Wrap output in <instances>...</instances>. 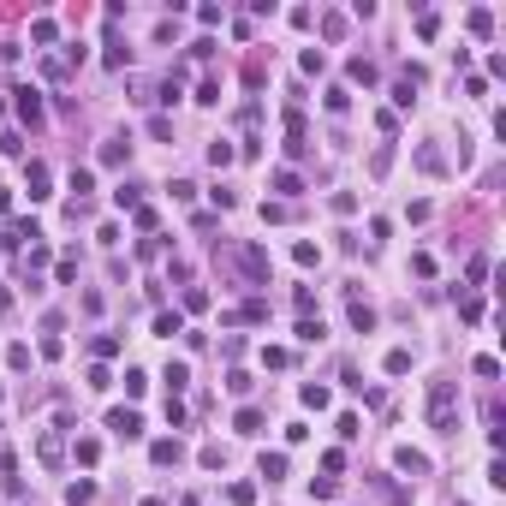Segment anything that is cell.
I'll return each mask as SVG.
<instances>
[{"label":"cell","instance_id":"16","mask_svg":"<svg viewBox=\"0 0 506 506\" xmlns=\"http://www.w3.org/2000/svg\"><path fill=\"white\" fill-rule=\"evenodd\" d=\"M411 370V352H387V375H405Z\"/></svg>","mask_w":506,"mask_h":506},{"label":"cell","instance_id":"19","mask_svg":"<svg viewBox=\"0 0 506 506\" xmlns=\"http://www.w3.org/2000/svg\"><path fill=\"white\" fill-rule=\"evenodd\" d=\"M244 268H251L256 280H262V274H268V256H262V251H244Z\"/></svg>","mask_w":506,"mask_h":506},{"label":"cell","instance_id":"4","mask_svg":"<svg viewBox=\"0 0 506 506\" xmlns=\"http://www.w3.org/2000/svg\"><path fill=\"white\" fill-rule=\"evenodd\" d=\"M238 435H262V411L244 405V411H238Z\"/></svg>","mask_w":506,"mask_h":506},{"label":"cell","instance_id":"7","mask_svg":"<svg viewBox=\"0 0 506 506\" xmlns=\"http://www.w3.org/2000/svg\"><path fill=\"white\" fill-rule=\"evenodd\" d=\"M149 459H155V464H173L179 459V441H155V446H149Z\"/></svg>","mask_w":506,"mask_h":506},{"label":"cell","instance_id":"8","mask_svg":"<svg viewBox=\"0 0 506 506\" xmlns=\"http://www.w3.org/2000/svg\"><path fill=\"white\" fill-rule=\"evenodd\" d=\"M352 327H357V334H370V327H375V310H370V304H352Z\"/></svg>","mask_w":506,"mask_h":506},{"label":"cell","instance_id":"15","mask_svg":"<svg viewBox=\"0 0 506 506\" xmlns=\"http://www.w3.org/2000/svg\"><path fill=\"white\" fill-rule=\"evenodd\" d=\"M262 363H268V370H286V363H292V352H280V345H268V352H262Z\"/></svg>","mask_w":506,"mask_h":506},{"label":"cell","instance_id":"13","mask_svg":"<svg viewBox=\"0 0 506 506\" xmlns=\"http://www.w3.org/2000/svg\"><path fill=\"white\" fill-rule=\"evenodd\" d=\"M66 500H72V506H84V500H96V482H72V489H66Z\"/></svg>","mask_w":506,"mask_h":506},{"label":"cell","instance_id":"10","mask_svg":"<svg viewBox=\"0 0 506 506\" xmlns=\"http://www.w3.org/2000/svg\"><path fill=\"white\" fill-rule=\"evenodd\" d=\"M274 191H280V197H298L304 185H298V173H286V167H280V173H274Z\"/></svg>","mask_w":506,"mask_h":506},{"label":"cell","instance_id":"3","mask_svg":"<svg viewBox=\"0 0 506 506\" xmlns=\"http://www.w3.org/2000/svg\"><path fill=\"white\" fill-rule=\"evenodd\" d=\"M18 114H24L30 125H36V119H42V102H36V89H18Z\"/></svg>","mask_w":506,"mask_h":506},{"label":"cell","instance_id":"12","mask_svg":"<svg viewBox=\"0 0 506 506\" xmlns=\"http://www.w3.org/2000/svg\"><path fill=\"white\" fill-rule=\"evenodd\" d=\"M464 24H471V30H476V36H489V30H494V12H482V6H476V12H471V18H464Z\"/></svg>","mask_w":506,"mask_h":506},{"label":"cell","instance_id":"18","mask_svg":"<svg viewBox=\"0 0 506 506\" xmlns=\"http://www.w3.org/2000/svg\"><path fill=\"white\" fill-rule=\"evenodd\" d=\"M304 405H310V411H322V405H327V387L310 381V387H304Z\"/></svg>","mask_w":506,"mask_h":506},{"label":"cell","instance_id":"14","mask_svg":"<svg viewBox=\"0 0 506 506\" xmlns=\"http://www.w3.org/2000/svg\"><path fill=\"white\" fill-rule=\"evenodd\" d=\"M262 476H286V453H262Z\"/></svg>","mask_w":506,"mask_h":506},{"label":"cell","instance_id":"17","mask_svg":"<svg viewBox=\"0 0 506 506\" xmlns=\"http://www.w3.org/2000/svg\"><path fill=\"white\" fill-rule=\"evenodd\" d=\"M155 334H167V340H173V334H179V316L161 310V316H155Z\"/></svg>","mask_w":506,"mask_h":506},{"label":"cell","instance_id":"2","mask_svg":"<svg viewBox=\"0 0 506 506\" xmlns=\"http://www.w3.org/2000/svg\"><path fill=\"white\" fill-rule=\"evenodd\" d=\"M107 429L132 441V435H143V417H137V411H107Z\"/></svg>","mask_w":506,"mask_h":506},{"label":"cell","instance_id":"1","mask_svg":"<svg viewBox=\"0 0 506 506\" xmlns=\"http://www.w3.org/2000/svg\"><path fill=\"white\" fill-rule=\"evenodd\" d=\"M429 423H435V429H453V381H435L429 387Z\"/></svg>","mask_w":506,"mask_h":506},{"label":"cell","instance_id":"9","mask_svg":"<svg viewBox=\"0 0 506 506\" xmlns=\"http://www.w3.org/2000/svg\"><path fill=\"white\" fill-rule=\"evenodd\" d=\"M292 262L298 268H316V262H322V251H316V244H292Z\"/></svg>","mask_w":506,"mask_h":506},{"label":"cell","instance_id":"5","mask_svg":"<svg viewBox=\"0 0 506 506\" xmlns=\"http://www.w3.org/2000/svg\"><path fill=\"white\" fill-rule=\"evenodd\" d=\"M393 459H399V471H429V459H423V453H411V446H399Z\"/></svg>","mask_w":506,"mask_h":506},{"label":"cell","instance_id":"11","mask_svg":"<svg viewBox=\"0 0 506 506\" xmlns=\"http://www.w3.org/2000/svg\"><path fill=\"white\" fill-rule=\"evenodd\" d=\"M191 381V370H185V363H167V387H173V399H179V387Z\"/></svg>","mask_w":506,"mask_h":506},{"label":"cell","instance_id":"6","mask_svg":"<svg viewBox=\"0 0 506 506\" xmlns=\"http://www.w3.org/2000/svg\"><path fill=\"white\" fill-rule=\"evenodd\" d=\"M30 197H48V167L30 161Z\"/></svg>","mask_w":506,"mask_h":506}]
</instances>
